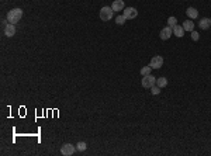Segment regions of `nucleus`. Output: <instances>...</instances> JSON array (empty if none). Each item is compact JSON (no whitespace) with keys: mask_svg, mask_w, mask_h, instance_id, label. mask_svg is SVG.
Instances as JSON below:
<instances>
[{"mask_svg":"<svg viewBox=\"0 0 211 156\" xmlns=\"http://www.w3.org/2000/svg\"><path fill=\"white\" fill-rule=\"evenodd\" d=\"M23 17V10L21 9H13L7 13V21L11 24H17Z\"/></svg>","mask_w":211,"mask_h":156,"instance_id":"obj_1","label":"nucleus"},{"mask_svg":"<svg viewBox=\"0 0 211 156\" xmlns=\"http://www.w3.org/2000/svg\"><path fill=\"white\" fill-rule=\"evenodd\" d=\"M98 17H100L102 21H110V20L113 18V9L107 7V6L102 7L100 11H98Z\"/></svg>","mask_w":211,"mask_h":156,"instance_id":"obj_2","label":"nucleus"},{"mask_svg":"<svg viewBox=\"0 0 211 156\" xmlns=\"http://www.w3.org/2000/svg\"><path fill=\"white\" fill-rule=\"evenodd\" d=\"M156 83V79L152 76V75H146V76H142V80H141V84L145 89H151L152 86H155Z\"/></svg>","mask_w":211,"mask_h":156,"instance_id":"obj_3","label":"nucleus"},{"mask_svg":"<svg viewBox=\"0 0 211 156\" xmlns=\"http://www.w3.org/2000/svg\"><path fill=\"white\" fill-rule=\"evenodd\" d=\"M149 66L152 68V69H160V68L163 66V58L159 56V55L153 56V58L151 59V62H149Z\"/></svg>","mask_w":211,"mask_h":156,"instance_id":"obj_4","label":"nucleus"},{"mask_svg":"<svg viewBox=\"0 0 211 156\" xmlns=\"http://www.w3.org/2000/svg\"><path fill=\"white\" fill-rule=\"evenodd\" d=\"M123 14L127 20H132V18H135L137 16H138V10H137L135 7H125L123 10Z\"/></svg>","mask_w":211,"mask_h":156,"instance_id":"obj_5","label":"nucleus"},{"mask_svg":"<svg viewBox=\"0 0 211 156\" xmlns=\"http://www.w3.org/2000/svg\"><path fill=\"white\" fill-rule=\"evenodd\" d=\"M75 151H76V146H73L72 144H65V145L61 148V153L65 156H70L75 153Z\"/></svg>","mask_w":211,"mask_h":156,"instance_id":"obj_6","label":"nucleus"},{"mask_svg":"<svg viewBox=\"0 0 211 156\" xmlns=\"http://www.w3.org/2000/svg\"><path fill=\"white\" fill-rule=\"evenodd\" d=\"M172 35H173V28H172V27H169V26L165 27V28H162V31H160V34H159L160 40H163V41L169 40Z\"/></svg>","mask_w":211,"mask_h":156,"instance_id":"obj_7","label":"nucleus"},{"mask_svg":"<svg viewBox=\"0 0 211 156\" xmlns=\"http://www.w3.org/2000/svg\"><path fill=\"white\" fill-rule=\"evenodd\" d=\"M16 34V24L9 23L7 26L4 27V35L6 37H13Z\"/></svg>","mask_w":211,"mask_h":156,"instance_id":"obj_8","label":"nucleus"},{"mask_svg":"<svg viewBox=\"0 0 211 156\" xmlns=\"http://www.w3.org/2000/svg\"><path fill=\"white\" fill-rule=\"evenodd\" d=\"M111 9H113V11H123L125 9L124 0H114L113 4H111Z\"/></svg>","mask_w":211,"mask_h":156,"instance_id":"obj_9","label":"nucleus"},{"mask_svg":"<svg viewBox=\"0 0 211 156\" xmlns=\"http://www.w3.org/2000/svg\"><path fill=\"white\" fill-rule=\"evenodd\" d=\"M198 26H200V30H208V28L211 27V18H208V17L200 18V23H198Z\"/></svg>","mask_w":211,"mask_h":156,"instance_id":"obj_10","label":"nucleus"},{"mask_svg":"<svg viewBox=\"0 0 211 156\" xmlns=\"http://www.w3.org/2000/svg\"><path fill=\"white\" fill-rule=\"evenodd\" d=\"M173 28V35H176L177 38H182L183 35H184V28H183V26H177L176 24L175 27H172Z\"/></svg>","mask_w":211,"mask_h":156,"instance_id":"obj_11","label":"nucleus"},{"mask_svg":"<svg viewBox=\"0 0 211 156\" xmlns=\"http://www.w3.org/2000/svg\"><path fill=\"white\" fill-rule=\"evenodd\" d=\"M186 14H187V17H189L190 20H194V18L198 17V11H197V9H194V7H189L186 10Z\"/></svg>","mask_w":211,"mask_h":156,"instance_id":"obj_12","label":"nucleus"},{"mask_svg":"<svg viewBox=\"0 0 211 156\" xmlns=\"http://www.w3.org/2000/svg\"><path fill=\"white\" fill-rule=\"evenodd\" d=\"M183 28H184V31H193L194 30V23L193 20H186L184 23H183Z\"/></svg>","mask_w":211,"mask_h":156,"instance_id":"obj_13","label":"nucleus"},{"mask_svg":"<svg viewBox=\"0 0 211 156\" xmlns=\"http://www.w3.org/2000/svg\"><path fill=\"white\" fill-rule=\"evenodd\" d=\"M156 84L162 89V87H166L167 86V79L166 77H158L156 79Z\"/></svg>","mask_w":211,"mask_h":156,"instance_id":"obj_14","label":"nucleus"},{"mask_svg":"<svg viewBox=\"0 0 211 156\" xmlns=\"http://www.w3.org/2000/svg\"><path fill=\"white\" fill-rule=\"evenodd\" d=\"M151 72H152V68H151V66H144V68L141 69V75H142V76L151 75Z\"/></svg>","mask_w":211,"mask_h":156,"instance_id":"obj_15","label":"nucleus"},{"mask_svg":"<svg viewBox=\"0 0 211 156\" xmlns=\"http://www.w3.org/2000/svg\"><path fill=\"white\" fill-rule=\"evenodd\" d=\"M125 21H127V18L124 17V14L118 16V17H116V23L118 24V26H123V24H125Z\"/></svg>","mask_w":211,"mask_h":156,"instance_id":"obj_16","label":"nucleus"},{"mask_svg":"<svg viewBox=\"0 0 211 156\" xmlns=\"http://www.w3.org/2000/svg\"><path fill=\"white\" fill-rule=\"evenodd\" d=\"M86 148H88L86 142H77V144H76V149H77V151H80V152L86 151Z\"/></svg>","mask_w":211,"mask_h":156,"instance_id":"obj_17","label":"nucleus"},{"mask_svg":"<svg viewBox=\"0 0 211 156\" xmlns=\"http://www.w3.org/2000/svg\"><path fill=\"white\" fill-rule=\"evenodd\" d=\"M176 24H177L176 17H169V18H167V26H169V27H175Z\"/></svg>","mask_w":211,"mask_h":156,"instance_id":"obj_18","label":"nucleus"},{"mask_svg":"<svg viewBox=\"0 0 211 156\" xmlns=\"http://www.w3.org/2000/svg\"><path fill=\"white\" fill-rule=\"evenodd\" d=\"M151 93H152L153 96H158L160 93V87L158 86V84H156V86H152V87H151Z\"/></svg>","mask_w":211,"mask_h":156,"instance_id":"obj_19","label":"nucleus"},{"mask_svg":"<svg viewBox=\"0 0 211 156\" xmlns=\"http://www.w3.org/2000/svg\"><path fill=\"white\" fill-rule=\"evenodd\" d=\"M198 38H200V34L193 30V31H191V40H193V41H198Z\"/></svg>","mask_w":211,"mask_h":156,"instance_id":"obj_20","label":"nucleus"}]
</instances>
